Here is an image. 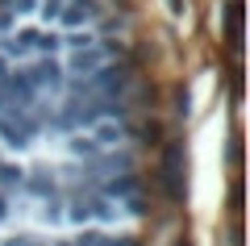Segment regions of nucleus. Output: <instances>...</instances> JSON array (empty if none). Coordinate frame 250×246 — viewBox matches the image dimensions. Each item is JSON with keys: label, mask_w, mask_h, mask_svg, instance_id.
<instances>
[{"label": "nucleus", "mask_w": 250, "mask_h": 246, "mask_svg": "<svg viewBox=\"0 0 250 246\" xmlns=\"http://www.w3.org/2000/svg\"><path fill=\"white\" fill-rule=\"evenodd\" d=\"M13 176H21V171H17V167H13V158H9V155H4V146H0V188L9 184V179H13Z\"/></svg>", "instance_id": "1"}]
</instances>
